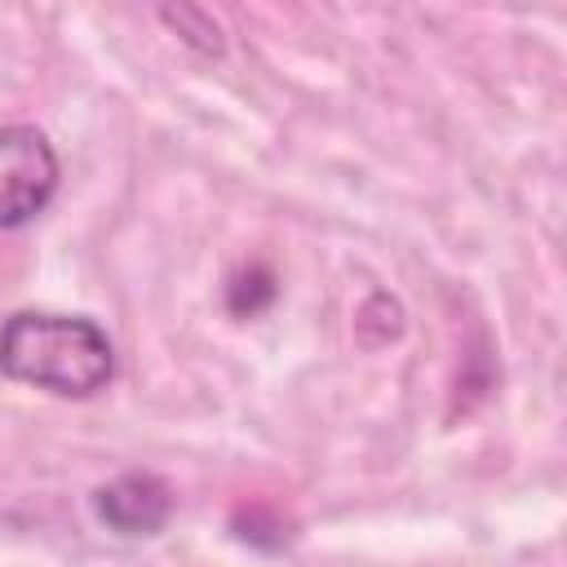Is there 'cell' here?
Returning <instances> with one entry per match:
<instances>
[{"instance_id":"cell-1","label":"cell","mask_w":567,"mask_h":567,"mask_svg":"<svg viewBox=\"0 0 567 567\" xmlns=\"http://www.w3.org/2000/svg\"><path fill=\"white\" fill-rule=\"evenodd\" d=\"M0 372L62 399H89L111 381L115 350L84 315L18 310L0 323Z\"/></svg>"},{"instance_id":"cell-2","label":"cell","mask_w":567,"mask_h":567,"mask_svg":"<svg viewBox=\"0 0 567 567\" xmlns=\"http://www.w3.org/2000/svg\"><path fill=\"white\" fill-rule=\"evenodd\" d=\"M58 190V155L31 124L0 128V226H22Z\"/></svg>"},{"instance_id":"cell-3","label":"cell","mask_w":567,"mask_h":567,"mask_svg":"<svg viewBox=\"0 0 567 567\" xmlns=\"http://www.w3.org/2000/svg\"><path fill=\"white\" fill-rule=\"evenodd\" d=\"M97 518L124 536H155L173 514V492L155 474H124L97 492Z\"/></svg>"}]
</instances>
